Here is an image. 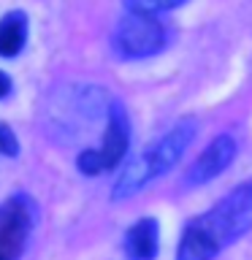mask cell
Returning a JSON list of instances; mask_svg holds the SVG:
<instances>
[{
    "instance_id": "obj_1",
    "label": "cell",
    "mask_w": 252,
    "mask_h": 260,
    "mask_svg": "<svg viewBox=\"0 0 252 260\" xmlns=\"http://www.w3.org/2000/svg\"><path fill=\"white\" fill-rule=\"evenodd\" d=\"M252 228V182L236 187L209 214L184 228L176 260H214L219 249L241 239Z\"/></svg>"
},
{
    "instance_id": "obj_2",
    "label": "cell",
    "mask_w": 252,
    "mask_h": 260,
    "mask_svg": "<svg viewBox=\"0 0 252 260\" xmlns=\"http://www.w3.org/2000/svg\"><path fill=\"white\" fill-rule=\"evenodd\" d=\"M163 44H166V32L152 14L128 11V16L119 22L117 32H114V46L125 57H149L160 52Z\"/></svg>"
},
{
    "instance_id": "obj_3",
    "label": "cell",
    "mask_w": 252,
    "mask_h": 260,
    "mask_svg": "<svg viewBox=\"0 0 252 260\" xmlns=\"http://www.w3.org/2000/svg\"><path fill=\"white\" fill-rule=\"evenodd\" d=\"M33 203L24 195L0 203V260H19L33 231Z\"/></svg>"
},
{
    "instance_id": "obj_4",
    "label": "cell",
    "mask_w": 252,
    "mask_h": 260,
    "mask_svg": "<svg viewBox=\"0 0 252 260\" xmlns=\"http://www.w3.org/2000/svg\"><path fill=\"white\" fill-rule=\"evenodd\" d=\"M193 136H195V122H193V119L176 122V125L171 127L149 152H146V160H149L152 176L168 174V171L174 168L179 160H182V154L187 152V146H190Z\"/></svg>"
},
{
    "instance_id": "obj_5",
    "label": "cell",
    "mask_w": 252,
    "mask_h": 260,
    "mask_svg": "<svg viewBox=\"0 0 252 260\" xmlns=\"http://www.w3.org/2000/svg\"><path fill=\"white\" fill-rule=\"evenodd\" d=\"M233 157H236V141L231 136H217L214 141L198 154V160L193 162L190 174H187V182L193 187L211 182V179H217L228 166H231Z\"/></svg>"
},
{
    "instance_id": "obj_6",
    "label": "cell",
    "mask_w": 252,
    "mask_h": 260,
    "mask_svg": "<svg viewBox=\"0 0 252 260\" xmlns=\"http://www.w3.org/2000/svg\"><path fill=\"white\" fill-rule=\"evenodd\" d=\"M128 146H130V125H128V117L122 109H111L109 114V127H106V136H103V146H101V157H103V166L106 171L117 168L122 157L128 154Z\"/></svg>"
},
{
    "instance_id": "obj_7",
    "label": "cell",
    "mask_w": 252,
    "mask_h": 260,
    "mask_svg": "<svg viewBox=\"0 0 252 260\" xmlns=\"http://www.w3.org/2000/svg\"><path fill=\"white\" fill-rule=\"evenodd\" d=\"M158 241H160L158 222L152 217H144L128 228L122 244H125V255L130 260H154L158 257Z\"/></svg>"
},
{
    "instance_id": "obj_8",
    "label": "cell",
    "mask_w": 252,
    "mask_h": 260,
    "mask_svg": "<svg viewBox=\"0 0 252 260\" xmlns=\"http://www.w3.org/2000/svg\"><path fill=\"white\" fill-rule=\"evenodd\" d=\"M152 168H149V160H146V154H141V157H136V160H130L125 168H122V174L117 179V184H114V201H125L130 198V195H136L141 187H146L152 182Z\"/></svg>"
},
{
    "instance_id": "obj_9",
    "label": "cell",
    "mask_w": 252,
    "mask_h": 260,
    "mask_svg": "<svg viewBox=\"0 0 252 260\" xmlns=\"http://www.w3.org/2000/svg\"><path fill=\"white\" fill-rule=\"evenodd\" d=\"M27 41V19L22 11H11L0 19V57H16Z\"/></svg>"
},
{
    "instance_id": "obj_10",
    "label": "cell",
    "mask_w": 252,
    "mask_h": 260,
    "mask_svg": "<svg viewBox=\"0 0 252 260\" xmlns=\"http://www.w3.org/2000/svg\"><path fill=\"white\" fill-rule=\"evenodd\" d=\"M187 0H128V11H138V14H160V11H171V8L182 6Z\"/></svg>"
},
{
    "instance_id": "obj_11",
    "label": "cell",
    "mask_w": 252,
    "mask_h": 260,
    "mask_svg": "<svg viewBox=\"0 0 252 260\" xmlns=\"http://www.w3.org/2000/svg\"><path fill=\"white\" fill-rule=\"evenodd\" d=\"M76 166H79L81 174H87V176H95V174H101V171H106L103 157H101V149H84V152L79 154Z\"/></svg>"
},
{
    "instance_id": "obj_12",
    "label": "cell",
    "mask_w": 252,
    "mask_h": 260,
    "mask_svg": "<svg viewBox=\"0 0 252 260\" xmlns=\"http://www.w3.org/2000/svg\"><path fill=\"white\" fill-rule=\"evenodd\" d=\"M16 152H19L16 136L11 133V127H6L3 122H0V154H6V157H14Z\"/></svg>"
},
{
    "instance_id": "obj_13",
    "label": "cell",
    "mask_w": 252,
    "mask_h": 260,
    "mask_svg": "<svg viewBox=\"0 0 252 260\" xmlns=\"http://www.w3.org/2000/svg\"><path fill=\"white\" fill-rule=\"evenodd\" d=\"M8 92H11V79H8L6 73L0 71V98H6Z\"/></svg>"
}]
</instances>
